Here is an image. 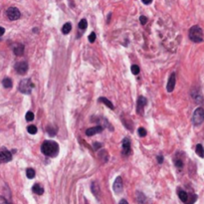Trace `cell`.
I'll return each instance as SVG.
<instances>
[{
	"label": "cell",
	"instance_id": "obj_1",
	"mask_svg": "<svg viewBox=\"0 0 204 204\" xmlns=\"http://www.w3.org/2000/svg\"><path fill=\"white\" fill-rule=\"evenodd\" d=\"M41 151L46 156L55 157L59 152V145L56 141H45L41 145Z\"/></svg>",
	"mask_w": 204,
	"mask_h": 204
},
{
	"label": "cell",
	"instance_id": "obj_2",
	"mask_svg": "<svg viewBox=\"0 0 204 204\" xmlns=\"http://www.w3.org/2000/svg\"><path fill=\"white\" fill-rule=\"evenodd\" d=\"M189 39L194 42V43H200L203 41V32L202 29L197 25L195 26H192L190 29H189V33H188Z\"/></svg>",
	"mask_w": 204,
	"mask_h": 204
},
{
	"label": "cell",
	"instance_id": "obj_3",
	"mask_svg": "<svg viewBox=\"0 0 204 204\" xmlns=\"http://www.w3.org/2000/svg\"><path fill=\"white\" fill-rule=\"evenodd\" d=\"M33 88H34V84L32 83L30 79H23L19 83V91L22 93V94H25V95L31 94Z\"/></svg>",
	"mask_w": 204,
	"mask_h": 204
},
{
	"label": "cell",
	"instance_id": "obj_4",
	"mask_svg": "<svg viewBox=\"0 0 204 204\" xmlns=\"http://www.w3.org/2000/svg\"><path fill=\"white\" fill-rule=\"evenodd\" d=\"M192 121L193 124L195 126H199L204 121V110L202 108H197L194 113H193V117H192Z\"/></svg>",
	"mask_w": 204,
	"mask_h": 204
},
{
	"label": "cell",
	"instance_id": "obj_5",
	"mask_svg": "<svg viewBox=\"0 0 204 204\" xmlns=\"http://www.w3.org/2000/svg\"><path fill=\"white\" fill-rule=\"evenodd\" d=\"M6 15L9 20L15 21L20 18L21 13L19 11V9L16 8V7H9V8L6 10Z\"/></svg>",
	"mask_w": 204,
	"mask_h": 204
},
{
	"label": "cell",
	"instance_id": "obj_6",
	"mask_svg": "<svg viewBox=\"0 0 204 204\" xmlns=\"http://www.w3.org/2000/svg\"><path fill=\"white\" fill-rule=\"evenodd\" d=\"M15 70L19 75H24L27 73L28 71V63L26 61H22V62L17 63L15 65Z\"/></svg>",
	"mask_w": 204,
	"mask_h": 204
},
{
	"label": "cell",
	"instance_id": "obj_7",
	"mask_svg": "<svg viewBox=\"0 0 204 204\" xmlns=\"http://www.w3.org/2000/svg\"><path fill=\"white\" fill-rule=\"evenodd\" d=\"M12 159V153L9 150H1L0 151V163L8 162Z\"/></svg>",
	"mask_w": 204,
	"mask_h": 204
},
{
	"label": "cell",
	"instance_id": "obj_8",
	"mask_svg": "<svg viewBox=\"0 0 204 204\" xmlns=\"http://www.w3.org/2000/svg\"><path fill=\"white\" fill-rule=\"evenodd\" d=\"M123 179H121V176H117L116 178V180L114 182V185H113V188H114V191L116 193H121L123 191Z\"/></svg>",
	"mask_w": 204,
	"mask_h": 204
},
{
	"label": "cell",
	"instance_id": "obj_9",
	"mask_svg": "<svg viewBox=\"0 0 204 204\" xmlns=\"http://www.w3.org/2000/svg\"><path fill=\"white\" fill-rule=\"evenodd\" d=\"M146 99L144 97H139L138 100V106H137V110H138V114H144V107L146 105Z\"/></svg>",
	"mask_w": 204,
	"mask_h": 204
},
{
	"label": "cell",
	"instance_id": "obj_10",
	"mask_svg": "<svg viewBox=\"0 0 204 204\" xmlns=\"http://www.w3.org/2000/svg\"><path fill=\"white\" fill-rule=\"evenodd\" d=\"M174 87H175V74L172 73L170 75L169 79H168V82H167V85H166V90L168 93H171L173 90H174Z\"/></svg>",
	"mask_w": 204,
	"mask_h": 204
},
{
	"label": "cell",
	"instance_id": "obj_11",
	"mask_svg": "<svg viewBox=\"0 0 204 204\" xmlns=\"http://www.w3.org/2000/svg\"><path fill=\"white\" fill-rule=\"evenodd\" d=\"M103 130H104V127L102 126H96L94 127L88 128V130L86 131V134H87L88 137H91V135H94V134H97L102 132Z\"/></svg>",
	"mask_w": 204,
	"mask_h": 204
},
{
	"label": "cell",
	"instance_id": "obj_12",
	"mask_svg": "<svg viewBox=\"0 0 204 204\" xmlns=\"http://www.w3.org/2000/svg\"><path fill=\"white\" fill-rule=\"evenodd\" d=\"M123 153L124 155H128L131 153V141L128 138H124L123 141Z\"/></svg>",
	"mask_w": 204,
	"mask_h": 204
},
{
	"label": "cell",
	"instance_id": "obj_13",
	"mask_svg": "<svg viewBox=\"0 0 204 204\" xmlns=\"http://www.w3.org/2000/svg\"><path fill=\"white\" fill-rule=\"evenodd\" d=\"M13 52L14 54L17 56H21L24 53V46L22 44H16L13 47Z\"/></svg>",
	"mask_w": 204,
	"mask_h": 204
},
{
	"label": "cell",
	"instance_id": "obj_14",
	"mask_svg": "<svg viewBox=\"0 0 204 204\" xmlns=\"http://www.w3.org/2000/svg\"><path fill=\"white\" fill-rule=\"evenodd\" d=\"M32 191H33L35 194L42 195L43 193H44V188H43L39 183H36L33 185V187H32Z\"/></svg>",
	"mask_w": 204,
	"mask_h": 204
},
{
	"label": "cell",
	"instance_id": "obj_15",
	"mask_svg": "<svg viewBox=\"0 0 204 204\" xmlns=\"http://www.w3.org/2000/svg\"><path fill=\"white\" fill-rule=\"evenodd\" d=\"M99 102H101V103H103V104H105V105L108 107V108H110V110H114V105L112 104V102H110L108 99L107 98H105V97H102V98H100L99 99Z\"/></svg>",
	"mask_w": 204,
	"mask_h": 204
},
{
	"label": "cell",
	"instance_id": "obj_16",
	"mask_svg": "<svg viewBox=\"0 0 204 204\" xmlns=\"http://www.w3.org/2000/svg\"><path fill=\"white\" fill-rule=\"evenodd\" d=\"M71 30H72V25H71V23H65L63 25V27H62V33L63 34H65V35H67V34H69L70 32H71Z\"/></svg>",
	"mask_w": 204,
	"mask_h": 204
},
{
	"label": "cell",
	"instance_id": "obj_17",
	"mask_svg": "<svg viewBox=\"0 0 204 204\" xmlns=\"http://www.w3.org/2000/svg\"><path fill=\"white\" fill-rule=\"evenodd\" d=\"M178 197L180 198L181 201L185 203L188 200V194L184 190H178Z\"/></svg>",
	"mask_w": 204,
	"mask_h": 204
},
{
	"label": "cell",
	"instance_id": "obj_18",
	"mask_svg": "<svg viewBox=\"0 0 204 204\" xmlns=\"http://www.w3.org/2000/svg\"><path fill=\"white\" fill-rule=\"evenodd\" d=\"M2 85L4 88H11L12 87V80L10 78H4L2 81Z\"/></svg>",
	"mask_w": 204,
	"mask_h": 204
},
{
	"label": "cell",
	"instance_id": "obj_19",
	"mask_svg": "<svg viewBox=\"0 0 204 204\" xmlns=\"http://www.w3.org/2000/svg\"><path fill=\"white\" fill-rule=\"evenodd\" d=\"M196 153L200 156V157H204V148H203V145L202 144H198L197 145H196Z\"/></svg>",
	"mask_w": 204,
	"mask_h": 204
},
{
	"label": "cell",
	"instance_id": "obj_20",
	"mask_svg": "<svg viewBox=\"0 0 204 204\" xmlns=\"http://www.w3.org/2000/svg\"><path fill=\"white\" fill-rule=\"evenodd\" d=\"M47 132L49 134L50 137H54V135H56L57 127H54L53 126H49V127H47Z\"/></svg>",
	"mask_w": 204,
	"mask_h": 204
},
{
	"label": "cell",
	"instance_id": "obj_21",
	"mask_svg": "<svg viewBox=\"0 0 204 204\" xmlns=\"http://www.w3.org/2000/svg\"><path fill=\"white\" fill-rule=\"evenodd\" d=\"M26 175L29 179H32V178L35 177V170L33 169V168H28V169L26 170Z\"/></svg>",
	"mask_w": 204,
	"mask_h": 204
},
{
	"label": "cell",
	"instance_id": "obj_22",
	"mask_svg": "<svg viewBox=\"0 0 204 204\" xmlns=\"http://www.w3.org/2000/svg\"><path fill=\"white\" fill-rule=\"evenodd\" d=\"M87 26H88V23L86 19H82L80 22H79V28H80L81 30H85L86 28H87Z\"/></svg>",
	"mask_w": 204,
	"mask_h": 204
},
{
	"label": "cell",
	"instance_id": "obj_23",
	"mask_svg": "<svg viewBox=\"0 0 204 204\" xmlns=\"http://www.w3.org/2000/svg\"><path fill=\"white\" fill-rule=\"evenodd\" d=\"M27 131L29 132L30 134H35L37 132V127L35 126H29L27 127Z\"/></svg>",
	"mask_w": 204,
	"mask_h": 204
},
{
	"label": "cell",
	"instance_id": "obj_24",
	"mask_svg": "<svg viewBox=\"0 0 204 204\" xmlns=\"http://www.w3.org/2000/svg\"><path fill=\"white\" fill-rule=\"evenodd\" d=\"M138 203H144L145 202V196L141 192H138Z\"/></svg>",
	"mask_w": 204,
	"mask_h": 204
},
{
	"label": "cell",
	"instance_id": "obj_25",
	"mask_svg": "<svg viewBox=\"0 0 204 204\" xmlns=\"http://www.w3.org/2000/svg\"><path fill=\"white\" fill-rule=\"evenodd\" d=\"M25 117H26V121H33V120H34V114L29 110V112H27V113H26V116H25Z\"/></svg>",
	"mask_w": 204,
	"mask_h": 204
},
{
	"label": "cell",
	"instance_id": "obj_26",
	"mask_svg": "<svg viewBox=\"0 0 204 204\" xmlns=\"http://www.w3.org/2000/svg\"><path fill=\"white\" fill-rule=\"evenodd\" d=\"M138 132L139 137H141V138H144L145 135H146V134H148V132H146V131L144 130V127H139L138 130Z\"/></svg>",
	"mask_w": 204,
	"mask_h": 204
},
{
	"label": "cell",
	"instance_id": "obj_27",
	"mask_svg": "<svg viewBox=\"0 0 204 204\" xmlns=\"http://www.w3.org/2000/svg\"><path fill=\"white\" fill-rule=\"evenodd\" d=\"M131 73L134 75H138L139 73V67L138 65H132L131 66Z\"/></svg>",
	"mask_w": 204,
	"mask_h": 204
},
{
	"label": "cell",
	"instance_id": "obj_28",
	"mask_svg": "<svg viewBox=\"0 0 204 204\" xmlns=\"http://www.w3.org/2000/svg\"><path fill=\"white\" fill-rule=\"evenodd\" d=\"M92 191H93V193H95L97 197H99V193H100V190H99V186H98V184H97V188H95V185H94V183L92 184Z\"/></svg>",
	"mask_w": 204,
	"mask_h": 204
},
{
	"label": "cell",
	"instance_id": "obj_29",
	"mask_svg": "<svg viewBox=\"0 0 204 204\" xmlns=\"http://www.w3.org/2000/svg\"><path fill=\"white\" fill-rule=\"evenodd\" d=\"M174 163H175V165H176V167H178V168H182V166H183V162H182L181 159H175Z\"/></svg>",
	"mask_w": 204,
	"mask_h": 204
},
{
	"label": "cell",
	"instance_id": "obj_30",
	"mask_svg": "<svg viewBox=\"0 0 204 204\" xmlns=\"http://www.w3.org/2000/svg\"><path fill=\"white\" fill-rule=\"evenodd\" d=\"M89 41H90V43H94L96 41V34L94 33V32H92V33L89 35Z\"/></svg>",
	"mask_w": 204,
	"mask_h": 204
},
{
	"label": "cell",
	"instance_id": "obj_31",
	"mask_svg": "<svg viewBox=\"0 0 204 204\" xmlns=\"http://www.w3.org/2000/svg\"><path fill=\"white\" fill-rule=\"evenodd\" d=\"M196 199H197V196H196L195 194H192L190 200H189V202H186V204H193L196 201Z\"/></svg>",
	"mask_w": 204,
	"mask_h": 204
},
{
	"label": "cell",
	"instance_id": "obj_32",
	"mask_svg": "<svg viewBox=\"0 0 204 204\" xmlns=\"http://www.w3.org/2000/svg\"><path fill=\"white\" fill-rule=\"evenodd\" d=\"M139 21H141V23L142 25H145L146 22H148V18H146L145 16H141V17H139Z\"/></svg>",
	"mask_w": 204,
	"mask_h": 204
},
{
	"label": "cell",
	"instance_id": "obj_33",
	"mask_svg": "<svg viewBox=\"0 0 204 204\" xmlns=\"http://www.w3.org/2000/svg\"><path fill=\"white\" fill-rule=\"evenodd\" d=\"M0 204H9V203H8V201H7V200L4 197L0 196Z\"/></svg>",
	"mask_w": 204,
	"mask_h": 204
},
{
	"label": "cell",
	"instance_id": "obj_34",
	"mask_svg": "<svg viewBox=\"0 0 204 204\" xmlns=\"http://www.w3.org/2000/svg\"><path fill=\"white\" fill-rule=\"evenodd\" d=\"M100 148H102V144H99V142H95V144H94V149H99Z\"/></svg>",
	"mask_w": 204,
	"mask_h": 204
},
{
	"label": "cell",
	"instance_id": "obj_35",
	"mask_svg": "<svg viewBox=\"0 0 204 204\" xmlns=\"http://www.w3.org/2000/svg\"><path fill=\"white\" fill-rule=\"evenodd\" d=\"M157 162H158V163L162 164V162H163V156L162 155H158V156H157Z\"/></svg>",
	"mask_w": 204,
	"mask_h": 204
},
{
	"label": "cell",
	"instance_id": "obj_36",
	"mask_svg": "<svg viewBox=\"0 0 204 204\" xmlns=\"http://www.w3.org/2000/svg\"><path fill=\"white\" fill-rule=\"evenodd\" d=\"M141 1L144 2L145 5H148V4H150V3L152 2V0H141Z\"/></svg>",
	"mask_w": 204,
	"mask_h": 204
},
{
	"label": "cell",
	"instance_id": "obj_37",
	"mask_svg": "<svg viewBox=\"0 0 204 204\" xmlns=\"http://www.w3.org/2000/svg\"><path fill=\"white\" fill-rule=\"evenodd\" d=\"M4 33H5V29L3 27H0V36H2Z\"/></svg>",
	"mask_w": 204,
	"mask_h": 204
},
{
	"label": "cell",
	"instance_id": "obj_38",
	"mask_svg": "<svg viewBox=\"0 0 204 204\" xmlns=\"http://www.w3.org/2000/svg\"><path fill=\"white\" fill-rule=\"evenodd\" d=\"M119 204H128V202L127 201L126 199H121V201H120V203Z\"/></svg>",
	"mask_w": 204,
	"mask_h": 204
}]
</instances>
